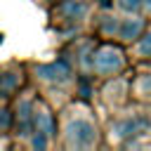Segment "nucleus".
Listing matches in <instances>:
<instances>
[{
  "label": "nucleus",
  "mask_w": 151,
  "mask_h": 151,
  "mask_svg": "<svg viewBox=\"0 0 151 151\" xmlns=\"http://www.w3.org/2000/svg\"><path fill=\"white\" fill-rule=\"evenodd\" d=\"M123 61H125L123 52L118 47H113V45H104V47H99L94 52V68L99 73H113V71H118L123 66Z\"/></svg>",
  "instance_id": "f257e3e1"
},
{
  "label": "nucleus",
  "mask_w": 151,
  "mask_h": 151,
  "mask_svg": "<svg viewBox=\"0 0 151 151\" xmlns=\"http://www.w3.org/2000/svg\"><path fill=\"white\" fill-rule=\"evenodd\" d=\"M66 139L76 149H85L94 144V127L85 120H71L66 125Z\"/></svg>",
  "instance_id": "f03ea898"
},
{
  "label": "nucleus",
  "mask_w": 151,
  "mask_h": 151,
  "mask_svg": "<svg viewBox=\"0 0 151 151\" xmlns=\"http://www.w3.org/2000/svg\"><path fill=\"white\" fill-rule=\"evenodd\" d=\"M35 73L42 78V80H50V83H64L68 76H71V66L66 61H52L47 66H38Z\"/></svg>",
  "instance_id": "7ed1b4c3"
},
{
  "label": "nucleus",
  "mask_w": 151,
  "mask_h": 151,
  "mask_svg": "<svg viewBox=\"0 0 151 151\" xmlns=\"http://www.w3.org/2000/svg\"><path fill=\"white\" fill-rule=\"evenodd\" d=\"M142 130H149V123L142 120V118H130V120H123V123L116 125L118 137H132V134H139Z\"/></svg>",
  "instance_id": "20e7f679"
},
{
  "label": "nucleus",
  "mask_w": 151,
  "mask_h": 151,
  "mask_svg": "<svg viewBox=\"0 0 151 151\" xmlns=\"http://www.w3.org/2000/svg\"><path fill=\"white\" fill-rule=\"evenodd\" d=\"M61 12L66 14V19L78 21V19H83V17L87 14V5H85L83 0H66V2L61 5Z\"/></svg>",
  "instance_id": "39448f33"
},
{
  "label": "nucleus",
  "mask_w": 151,
  "mask_h": 151,
  "mask_svg": "<svg viewBox=\"0 0 151 151\" xmlns=\"http://www.w3.org/2000/svg\"><path fill=\"white\" fill-rule=\"evenodd\" d=\"M142 28H144V21H142V19H127V21H123V26L118 28V33H120L125 40H132V38H139Z\"/></svg>",
  "instance_id": "423d86ee"
},
{
  "label": "nucleus",
  "mask_w": 151,
  "mask_h": 151,
  "mask_svg": "<svg viewBox=\"0 0 151 151\" xmlns=\"http://www.w3.org/2000/svg\"><path fill=\"white\" fill-rule=\"evenodd\" d=\"M35 125H38V134H42V137H50L52 134V118H50V113L47 111H40V113H35Z\"/></svg>",
  "instance_id": "0eeeda50"
},
{
  "label": "nucleus",
  "mask_w": 151,
  "mask_h": 151,
  "mask_svg": "<svg viewBox=\"0 0 151 151\" xmlns=\"http://www.w3.org/2000/svg\"><path fill=\"white\" fill-rule=\"evenodd\" d=\"M19 127H21V134H28L26 132L31 127V104L28 101H21L19 104Z\"/></svg>",
  "instance_id": "6e6552de"
},
{
  "label": "nucleus",
  "mask_w": 151,
  "mask_h": 151,
  "mask_svg": "<svg viewBox=\"0 0 151 151\" xmlns=\"http://www.w3.org/2000/svg\"><path fill=\"white\" fill-rule=\"evenodd\" d=\"M19 85V76H14V73H2L0 76V92H12L14 87Z\"/></svg>",
  "instance_id": "1a4fd4ad"
},
{
  "label": "nucleus",
  "mask_w": 151,
  "mask_h": 151,
  "mask_svg": "<svg viewBox=\"0 0 151 151\" xmlns=\"http://www.w3.org/2000/svg\"><path fill=\"white\" fill-rule=\"evenodd\" d=\"M118 2H120V7L127 9V12H137V9L142 7V0H118Z\"/></svg>",
  "instance_id": "9d476101"
},
{
  "label": "nucleus",
  "mask_w": 151,
  "mask_h": 151,
  "mask_svg": "<svg viewBox=\"0 0 151 151\" xmlns=\"http://www.w3.org/2000/svg\"><path fill=\"white\" fill-rule=\"evenodd\" d=\"M139 52H142V54H151V31L146 33V38H142V42H139Z\"/></svg>",
  "instance_id": "9b49d317"
},
{
  "label": "nucleus",
  "mask_w": 151,
  "mask_h": 151,
  "mask_svg": "<svg viewBox=\"0 0 151 151\" xmlns=\"http://www.w3.org/2000/svg\"><path fill=\"white\" fill-rule=\"evenodd\" d=\"M139 92L142 94H151V76H144L139 80Z\"/></svg>",
  "instance_id": "f8f14e48"
},
{
  "label": "nucleus",
  "mask_w": 151,
  "mask_h": 151,
  "mask_svg": "<svg viewBox=\"0 0 151 151\" xmlns=\"http://www.w3.org/2000/svg\"><path fill=\"white\" fill-rule=\"evenodd\" d=\"M101 28H104L106 33H111V31H116V21H113L111 17H106V21H101Z\"/></svg>",
  "instance_id": "ddd939ff"
},
{
  "label": "nucleus",
  "mask_w": 151,
  "mask_h": 151,
  "mask_svg": "<svg viewBox=\"0 0 151 151\" xmlns=\"http://www.w3.org/2000/svg\"><path fill=\"white\" fill-rule=\"evenodd\" d=\"M7 125H9V113H7V109L0 106V127H7Z\"/></svg>",
  "instance_id": "4468645a"
},
{
  "label": "nucleus",
  "mask_w": 151,
  "mask_h": 151,
  "mask_svg": "<svg viewBox=\"0 0 151 151\" xmlns=\"http://www.w3.org/2000/svg\"><path fill=\"white\" fill-rule=\"evenodd\" d=\"M80 92H83V97H90V85L83 83V85H80Z\"/></svg>",
  "instance_id": "2eb2a0df"
},
{
  "label": "nucleus",
  "mask_w": 151,
  "mask_h": 151,
  "mask_svg": "<svg viewBox=\"0 0 151 151\" xmlns=\"http://www.w3.org/2000/svg\"><path fill=\"white\" fill-rule=\"evenodd\" d=\"M99 5H101V7H109V5H111V0H99Z\"/></svg>",
  "instance_id": "dca6fc26"
},
{
  "label": "nucleus",
  "mask_w": 151,
  "mask_h": 151,
  "mask_svg": "<svg viewBox=\"0 0 151 151\" xmlns=\"http://www.w3.org/2000/svg\"><path fill=\"white\" fill-rule=\"evenodd\" d=\"M144 2H146V5H151V0H144Z\"/></svg>",
  "instance_id": "f3484780"
},
{
  "label": "nucleus",
  "mask_w": 151,
  "mask_h": 151,
  "mask_svg": "<svg viewBox=\"0 0 151 151\" xmlns=\"http://www.w3.org/2000/svg\"><path fill=\"white\" fill-rule=\"evenodd\" d=\"M0 42H2V33H0Z\"/></svg>",
  "instance_id": "a211bd4d"
}]
</instances>
